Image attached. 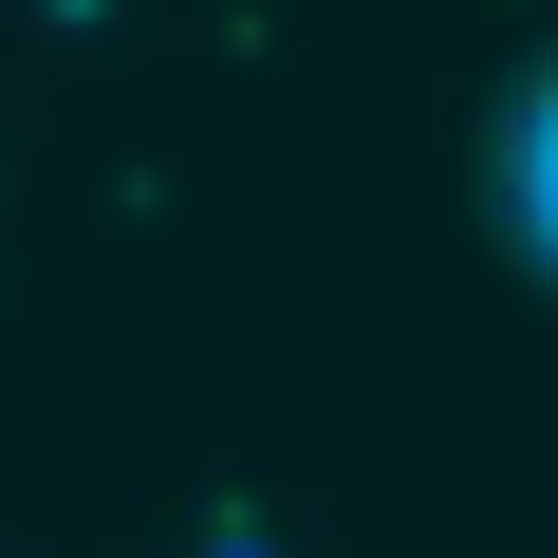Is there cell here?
<instances>
[{"instance_id": "1", "label": "cell", "mask_w": 558, "mask_h": 558, "mask_svg": "<svg viewBox=\"0 0 558 558\" xmlns=\"http://www.w3.org/2000/svg\"><path fill=\"white\" fill-rule=\"evenodd\" d=\"M521 186H539V223H558V112H539V131H521Z\"/></svg>"}]
</instances>
